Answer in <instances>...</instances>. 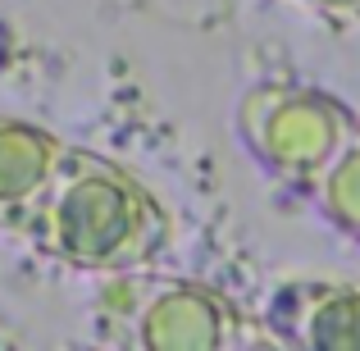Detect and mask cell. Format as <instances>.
Returning <instances> with one entry per match:
<instances>
[{
	"mask_svg": "<svg viewBox=\"0 0 360 351\" xmlns=\"http://www.w3.org/2000/svg\"><path fill=\"white\" fill-rule=\"evenodd\" d=\"M23 229L41 251L69 264L128 274L165 246L169 219L119 165L60 146V160Z\"/></svg>",
	"mask_w": 360,
	"mask_h": 351,
	"instance_id": "obj_1",
	"label": "cell"
},
{
	"mask_svg": "<svg viewBox=\"0 0 360 351\" xmlns=\"http://www.w3.org/2000/svg\"><path fill=\"white\" fill-rule=\"evenodd\" d=\"M101 315L132 319V328H123L115 343L141 347H238L260 338L255 328H242V315H233L219 297L187 288V283L128 279L110 288Z\"/></svg>",
	"mask_w": 360,
	"mask_h": 351,
	"instance_id": "obj_2",
	"label": "cell"
},
{
	"mask_svg": "<svg viewBox=\"0 0 360 351\" xmlns=\"http://www.w3.org/2000/svg\"><path fill=\"white\" fill-rule=\"evenodd\" d=\"M352 128V115L319 91H274L264 115L255 119V132L246 137L255 141L264 165H274L278 174L319 178Z\"/></svg>",
	"mask_w": 360,
	"mask_h": 351,
	"instance_id": "obj_3",
	"label": "cell"
},
{
	"mask_svg": "<svg viewBox=\"0 0 360 351\" xmlns=\"http://www.w3.org/2000/svg\"><path fill=\"white\" fill-rule=\"evenodd\" d=\"M269 324H278L288 343L360 347V292L342 283H301L274 301Z\"/></svg>",
	"mask_w": 360,
	"mask_h": 351,
	"instance_id": "obj_4",
	"label": "cell"
},
{
	"mask_svg": "<svg viewBox=\"0 0 360 351\" xmlns=\"http://www.w3.org/2000/svg\"><path fill=\"white\" fill-rule=\"evenodd\" d=\"M60 160V141H51L41 128L0 119V224L23 229Z\"/></svg>",
	"mask_w": 360,
	"mask_h": 351,
	"instance_id": "obj_5",
	"label": "cell"
},
{
	"mask_svg": "<svg viewBox=\"0 0 360 351\" xmlns=\"http://www.w3.org/2000/svg\"><path fill=\"white\" fill-rule=\"evenodd\" d=\"M319 201H324V215L338 229L360 237V128L347 132L338 155L319 174Z\"/></svg>",
	"mask_w": 360,
	"mask_h": 351,
	"instance_id": "obj_6",
	"label": "cell"
},
{
	"mask_svg": "<svg viewBox=\"0 0 360 351\" xmlns=\"http://www.w3.org/2000/svg\"><path fill=\"white\" fill-rule=\"evenodd\" d=\"M315 5H324V9H338V14H342V9H360V0H315Z\"/></svg>",
	"mask_w": 360,
	"mask_h": 351,
	"instance_id": "obj_7",
	"label": "cell"
}]
</instances>
